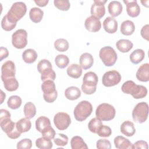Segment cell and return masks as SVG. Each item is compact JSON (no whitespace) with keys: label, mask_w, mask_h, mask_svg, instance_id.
Segmentation results:
<instances>
[{"label":"cell","mask_w":149,"mask_h":149,"mask_svg":"<svg viewBox=\"0 0 149 149\" xmlns=\"http://www.w3.org/2000/svg\"><path fill=\"white\" fill-rule=\"evenodd\" d=\"M123 93L130 94L135 99L144 98L147 94V89L142 85H137L132 80L125 81L121 87Z\"/></svg>","instance_id":"cell-1"},{"label":"cell","mask_w":149,"mask_h":149,"mask_svg":"<svg viewBox=\"0 0 149 149\" xmlns=\"http://www.w3.org/2000/svg\"><path fill=\"white\" fill-rule=\"evenodd\" d=\"M98 80V76L94 72H88L85 73L81 85L82 91L87 95L94 93L97 89Z\"/></svg>","instance_id":"cell-2"},{"label":"cell","mask_w":149,"mask_h":149,"mask_svg":"<svg viewBox=\"0 0 149 149\" xmlns=\"http://www.w3.org/2000/svg\"><path fill=\"white\" fill-rule=\"evenodd\" d=\"M27 11L26 4L23 2H16L12 4L10 9L6 15L8 19L15 23L22 19Z\"/></svg>","instance_id":"cell-3"},{"label":"cell","mask_w":149,"mask_h":149,"mask_svg":"<svg viewBox=\"0 0 149 149\" xmlns=\"http://www.w3.org/2000/svg\"><path fill=\"white\" fill-rule=\"evenodd\" d=\"M93 106L88 101H81L74 109V116L76 120L82 122L86 120L92 113Z\"/></svg>","instance_id":"cell-4"},{"label":"cell","mask_w":149,"mask_h":149,"mask_svg":"<svg viewBox=\"0 0 149 149\" xmlns=\"http://www.w3.org/2000/svg\"><path fill=\"white\" fill-rule=\"evenodd\" d=\"M116 114L115 108L111 104L102 103L100 104L95 111L97 118L102 121H109L112 120Z\"/></svg>","instance_id":"cell-5"},{"label":"cell","mask_w":149,"mask_h":149,"mask_svg":"<svg viewBox=\"0 0 149 149\" xmlns=\"http://www.w3.org/2000/svg\"><path fill=\"white\" fill-rule=\"evenodd\" d=\"M41 90L43 92L44 99L47 102L52 103L56 100L58 93L54 80H47L43 81Z\"/></svg>","instance_id":"cell-6"},{"label":"cell","mask_w":149,"mask_h":149,"mask_svg":"<svg viewBox=\"0 0 149 149\" xmlns=\"http://www.w3.org/2000/svg\"><path fill=\"white\" fill-rule=\"evenodd\" d=\"M148 105L147 102H141L138 103L132 111V118L135 122L144 123L148 118Z\"/></svg>","instance_id":"cell-7"},{"label":"cell","mask_w":149,"mask_h":149,"mask_svg":"<svg viewBox=\"0 0 149 149\" xmlns=\"http://www.w3.org/2000/svg\"><path fill=\"white\" fill-rule=\"evenodd\" d=\"M99 56L103 63L106 66H113L117 60V54L114 49L110 46L104 47L101 48Z\"/></svg>","instance_id":"cell-8"},{"label":"cell","mask_w":149,"mask_h":149,"mask_svg":"<svg viewBox=\"0 0 149 149\" xmlns=\"http://www.w3.org/2000/svg\"><path fill=\"white\" fill-rule=\"evenodd\" d=\"M0 126L2 130L10 139H16L20 136L21 133L17 129L16 123L10 118L0 120Z\"/></svg>","instance_id":"cell-9"},{"label":"cell","mask_w":149,"mask_h":149,"mask_svg":"<svg viewBox=\"0 0 149 149\" xmlns=\"http://www.w3.org/2000/svg\"><path fill=\"white\" fill-rule=\"evenodd\" d=\"M27 33L24 29H19L14 32L12 36V43L17 49L24 48L27 44Z\"/></svg>","instance_id":"cell-10"},{"label":"cell","mask_w":149,"mask_h":149,"mask_svg":"<svg viewBox=\"0 0 149 149\" xmlns=\"http://www.w3.org/2000/svg\"><path fill=\"white\" fill-rule=\"evenodd\" d=\"M121 75L116 70H110L105 72L102 78V82L105 87H112L118 84L121 80Z\"/></svg>","instance_id":"cell-11"},{"label":"cell","mask_w":149,"mask_h":149,"mask_svg":"<svg viewBox=\"0 0 149 149\" xmlns=\"http://www.w3.org/2000/svg\"><path fill=\"white\" fill-rule=\"evenodd\" d=\"M54 123L58 129L64 130L70 125L71 119L67 113L58 112L54 116Z\"/></svg>","instance_id":"cell-12"},{"label":"cell","mask_w":149,"mask_h":149,"mask_svg":"<svg viewBox=\"0 0 149 149\" xmlns=\"http://www.w3.org/2000/svg\"><path fill=\"white\" fill-rule=\"evenodd\" d=\"M106 2L107 0H94L91 7V16L98 19L102 18L105 13L104 4Z\"/></svg>","instance_id":"cell-13"},{"label":"cell","mask_w":149,"mask_h":149,"mask_svg":"<svg viewBox=\"0 0 149 149\" xmlns=\"http://www.w3.org/2000/svg\"><path fill=\"white\" fill-rule=\"evenodd\" d=\"M15 65L12 61H7L3 63L1 67V79L4 80L15 76Z\"/></svg>","instance_id":"cell-14"},{"label":"cell","mask_w":149,"mask_h":149,"mask_svg":"<svg viewBox=\"0 0 149 149\" xmlns=\"http://www.w3.org/2000/svg\"><path fill=\"white\" fill-rule=\"evenodd\" d=\"M84 26L86 30L91 32H97L101 27V23L100 19L94 17H88L84 22Z\"/></svg>","instance_id":"cell-15"},{"label":"cell","mask_w":149,"mask_h":149,"mask_svg":"<svg viewBox=\"0 0 149 149\" xmlns=\"http://www.w3.org/2000/svg\"><path fill=\"white\" fill-rule=\"evenodd\" d=\"M123 2L126 5V11L129 16L136 17L139 15L140 13V8L137 2V1L124 0Z\"/></svg>","instance_id":"cell-16"},{"label":"cell","mask_w":149,"mask_h":149,"mask_svg":"<svg viewBox=\"0 0 149 149\" xmlns=\"http://www.w3.org/2000/svg\"><path fill=\"white\" fill-rule=\"evenodd\" d=\"M136 78L138 80L147 82L149 80V64L148 63L141 65L136 72Z\"/></svg>","instance_id":"cell-17"},{"label":"cell","mask_w":149,"mask_h":149,"mask_svg":"<svg viewBox=\"0 0 149 149\" xmlns=\"http://www.w3.org/2000/svg\"><path fill=\"white\" fill-rule=\"evenodd\" d=\"M103 27L105 31L109 34H113L118 30V22L115 19L109 16L104 20Z\"/></svg>","instance_id":"cell-18"},{"label":"cell","mask_w":149,"mask_h":149,"mask_svg":"<svg viewBox=\"0 0 149 149\" xmlns=\"http://www.w3.org/2000/svg\"><path fill=\"white\" fill-rule=\"evenodd\" d=\"M114 144L118 149H133V144L122 136H118L114 139Z\"/></svg>","instance_id":"cell-19"},{"label":"cell","mask_w":149,"mask_h":149,"mask_svg":"<svg viewBox=\"0 0 149 149\" xmlns=\"http://www.w3.org/2000/svg\"><path fill=\"white\" fill-rule=\"evenodd\" d=\"M51 126L50 120L46 116H40L36 120V129L41 133L49 128Z\"/></svg>","instance_id":"cell-20"},{"label":"cell","mask_w":149,"mask_h":149,"mask_svg":"<svg viewBox=\"0 0 149 149\" xmlns=\"http://www.w3.org/2000/svg\"><path fill=\"white\" fill-rule=\"evenodd\" d=\"M80 65L84 70L90 69L93 65L94 59L91 54L85 52L81 55L79 59Z\"/></svg>","instance_id":"cell-21"},{"label":"cell","mask_w":149,"mask_h":149,"mask_svg":"<svg viewBox=\"0 0 149 149\" xmlns=\"http://www.w3.org/2000/svg\"><path fill=\"white\" fill-rule=\"evenodd\" d=\"M120 130L123 134L127 137L133 136L136 132L133 123L129 120H126L122 123L120 127Z\"/></svg>","instance_id":"cell-22"},{"label":"cell","mask_w":149,"mask_h":149,"mask_svg":"<svg viewBox=\"0 0 149 149\" xmlns=\"http://www.w3.org/2000/svg\"><path fill=\"white\" fill-rule=\"evenodd\" d=\"M108 9L109 14L112 16L116 17L122 13L123 7L119 1H112L108 4Z\"/></svg>","instance_id":"cell-23"},{"label":"cell","mask_w":149,"mask_h":149,"mask_svg":"<svg viewBox=\"0 0 149 149\" xmlns=\"http://www.w3.org/2000/svg\"><path fill=\"white\" fill-rule=\"evenodd\" d=\"M120 30L122 34L125 36H130L135 30V26L132 21L126 20L122 23Z\"/></svg>","instance_id":"cell-24"},{"label":"cell","mask_w":149,"mask_h":149,"mask_svg":"<svg viewBox=\"0 0 149 149\" xmlns=\"http://www.w3.org/2000/svg\"><path fill=\"white\" fill-rule=\"evenodd\" d=\"M65 95L67 99L73 101L78 99L80 97L81 91L78 87L70 86L65 90Z\"/></svg>","instance_id":"cell-25"},{"label":"cell","mask_w":149,"mask_h":149,"mask_svg":"<svg viewBox=\"0 0 149 149\" xmlns=\"http://www.w3.org/2000/svg\"><path fill=\"white\" fill-rule=\"evenodd\" d=\"M133 46L132 42L127 39H120L116 43L117 49L123 53L129 52L133 48Z\"/></svg>","instance_id":"cell-26"},{"label":"cell","mask_w":149,"mask_h":149,"mask_svg":"<svg viewBox=\"0 0 149 149\" xmlns=\"http://www.w3.org/2000/svg\"><path fill=\"white\" fill-rule=\"evenodd\" d=\"M67 74L70 77L74 79L79 78L82 74V68L80 65L73 63L69 66L67 69Z\"/></svg>","instance_id":"cell-27"},{"label":"cell","mask_w":149,"mask_h":149,"mask_svg":"<svg viewBox=\"0 0 149 149\" xmlns=\"http://www.w3.org/2000/svg\"><path fill=\"white\" fill-rule=\"evenodd\" d=\"M37 53L33 49H27L22 54V58L24 62L27 63H32L36 61L37 58Z\"/></svg>","instance_id":"cell-28"},{"label":"cell","mask_w":149,"mask_h":149,"mask_svg":"<svg viewBox=\"0 0 149 149\" xmlns=\"http://www.w3.org/2000/svg\"><path fill=\"white\" fill-rule=\"evenodd\" d=\"M16 128L21 133L27 132L31 129V123L29 119L27 118H23L19 120L16 123Z\"/></svg>","instance_id":"cell-29"},{"label":"cell","mask_w":149,"mask_h":149,"mask_svg":"<svg viewBox=\"0 0 149 149\" xmlns=\"http://www.w3.org/2000/svg\"><path fill=\"white\" fill-rule=\"evenodd\" d=\"M44 12L40 8L34 7L31 8L29 12V16L30 20L36 23H39L42 19Z\"/></svg>","instance_id":"cell-30"},{"label":"cell","mask_w":149,"mask_h":149,"mask_svg":"<svg viewBox=\"0 0 149 149\" xmlns=\"http://www.w3.org/2000/svg\"><path fill=\"white\" fill-rule=\"evenodd\" d=\"M145 56V52L141 49L134 50L130 55V60L133 64H138L141 62Z\"/></svg>","instance_id":"cell-31"},{"label":"cell","mask_w":149,"mask_h":149,"mask_svg":"<svg viewBox=\"0 0 149 149\" xmlns=\"http://www.w3.org/2000/svg\"><path fill=\"white\" fill-rule=\"evenodd\" d=\"M70 146L72 149H87L88 147L83 139L78 136H74L70 140Z\"/></svg>","instance_id":"cell-32"},{"label":"cell","mask_w":149,"mask_h":149,"mask_svg":"<svg viewBox=\"0 0 149 149\" xmlns=\"http://www.w3.org/2000/svg\"><path fill=\"white\" fill-rule=\"evenodd\" d=\"M5 88L9 91H16L19 87V83L15 77L8 78L3 81Z\"/></svg>","instance_id":"cell-33"},{"label":"cell","mask_w":149,"mask_h":149,"mask_svg":"<svg viewBox=\"0 0 149 149\" xmlns=\"http://www.w3.org/2000/svg\"><path fill=\"white\" fill-rule=\"evenodd\" d=\"M24 114L28 119L33 118L36 114V108L35 105L31 102H27L23 108Z\"/></svg>","instance_id":"cell-34"},{"label":"cell","mask_w":149,"mask_h":149,"mask_svg":"<svg viewBox=\"0 0 149 149\" xmlns=\"http://www.w3.org/2000/svg\"><path fill=\"white\" fill-rule=\"evenodd\" d=\"M36 146L40 149H50L52 147L53 144L50 139L42 137L36 140Z\"/></svg>","instance_id":"cell-35"},{"label":"cell","mask_w":149,"mask_h":149,"mask_svg":"<svg viewBox=\"0 0 149 149\" xmlns=\"http://www.w3.org/2000/svg\"><path fill=\"white\" fill-rule=\"evenodd\" d=\"M7 104L10 109H18L22 105V99L18 95L10 96L7 101Z\"/></svg>","instance_id":"cell-36"},{"label":"cell","mask_w":149,"mask_h":149,"mask_svg":"<svg viewBox=\"0 0 149 149\" xmlns=\"http://www.w3.org/2000/svg\"><path fill=\"white\" fill-rule=\"evenodd\" d=\"M68 41L64 38L57 39L54 42V47L59 52H65L69 48Z\"/></svg>","instance_id":"cell-37"},{"label":"cell","mask_w":149,"mask_h":149,"mask_svg":"<svg viewBox=\"0 0 149 149\" xmlns=\"http://www.w3.org/2000/svg\"><path fill=\"white\" fill-rule=\"evenodd\" d=\"M55 62L56 65L58 68L61 69H63L68 65L69 63V59L65 55L59 54L55 57Z\"/></svg>","instance_id":"cell-38"},{"label":"cell","mask_w":149,"mask_h":149,"mask_svg":"<svg viewBox=\"0 0 149 149\" xmlns=\"http://www.w3.org/2000/svg\"><path fill=\"white\" fill-rule=\"evenodd\" d=\"M102 125V123L100 119L97 118H94L90 120L88 124V128L91 132L97 134L98 130Z\"/></svg>","instance_id":"cell-39"},{"label":"cell","mask_w":149,"mask_h":149,"mask_svg":"<svg viewBox=\"0 0 149 149\" xmlns=\"http://www.w3.org/2000/svg\"><path fill=\"white\" fill-rule=\"evenodd\" d=\"M54 141L56 146H65L68 143V137L64 134L58 133L55 134V137L54 138Z\"/></svg>","instance_id":"cell-40"},{"label":"cell","mask_w":149,"mask_h":149,"mask_svg":"<svg viewBox=\"0 0 149 149\" xmlns=\"http://www.w3.org/2000/svg\"><path fill=\"white\" fill-rule=\"evenodd\" d=\"M16 26V23L10 22L6 15L4 16L1 20V27L5 31H9L12 30Z\"/></svg>","instance_id":"cell-41"},{"label":"cell","mask_w":149,"mask_h":149,"mask_svg":"<svg viewBox=\"0 0 149 149\" xmlns=\"http://www.w3.org/2000/svg\"><path fill=\"white\" fill-rule=\"evenodd\" d=\"M41 74V79L42 81L47 80H54L56 79V74L52 68L47 69L43 71Z\"/></svg>","instance_id":"cell-42"},{"label":"cell","mask_w":149,"mask_h":149,"mask_svg":"<svg viewBox=\"0 0 149 149\" xmlns=\"http://www.w3.org/2000/svg\"><path fill=\"white\" fill-rule=\"evenodd\" d=\"M54 5L58 9L63 11H67L69 9L70 4L68 0H55Z\"/></svg>","instance_id":"cell-43"},{"label":"cell","mask_w":149,"mask_h":149,"mask_svg":"<svg viewBox=\"0 0 149 149\" xmlns=\"http://www.w3.org/2000/svg\"><path fill=\"white\" fill-rule=\"evenodd\" d=\"M50 68H52V64L48 60L45 59H41L37 64V70L40 73Z\"/></svg>","instance_id":"cell-44"},{"label":"cell","mask_w":149,"mask_h":149,"mask_svg":"<svg viewBox=\"0 0 149 149\" xmlns=\"http://www.w3.org/2000/svg\"><path fill=\"white\" fill-rule=\"evenodd\" d=\"M97 134L100 137H108L111 135L112 130L109 126L102 125L101 127L99 128V129L98 130Z\"/></svg>","instance_id":"cell-45"},{"label":"cell","mask_w":149,"mask_h":149,"mask_svg":"<svg viewBox=\"0 0 149 149\" xmlns=\"http://www.w3.org/2000/svg\"><path fill=\"white\" fill-rule=\"evenodd\" d=\"M32 147V141L29 139H24L17 144V149H30Z\"/></svg>","instance_id":"cell-46"},{"label":"cell","mask_w":149,"mask_h":149,"mask_svg":"<svg viewBox=\"0 0 149 149\" xmlns=\"http://www.w3.org/2000/svg\"><path fill=\"white\" fill-rule=\"evenodd\" d=\"M96 147L98 149H110L111 144L107 139H99L96 143Z\"/></svg>","instance_id":"cell-47"},{"label":"cell","mask_w":149,"mask_h":149,"mask_svg":"<svg viewBox=\"0 0 149 149\" xmlns=\"http://www.w3.org/2000/svg\"><path fill=\"white\" fill-rule=\"evenodd\" d=\"M41 134L42 137L51 140V139H54L56 133L54 129L52 127V126H51L49 128H48V129H47L46 130L41 133Z\"/></svg>","instance_id":"cell-48"},{"label":"cell","mask_w":149,"mask_h":149,"mask_svg":"<svg viewBox=\"0 0 149 149\" xmlns=\"http://www.w3.org/2000/svg\"><path fill=\"white\" fill-rule=\"evenodd\" d=\"M133 148L137 149V148H148V144L146 141L143 140H139L137 141L133 144Z\"/></svg>","instance_id":"cell-49"},{"label":"cell","mask_w":149,"mask_h":149,"mask_svg":"<svg viewBox=\"0 0 149 149\" xmlns=\"http://www.w3.org/2000/svg\"><path fill=\"white\" fill-rule=\"evenodd\" d=\"M148 28L149 25L148 24H146L142 27L140 31L141 36H142V37L147 41H148Z\"/></svg>","instance_id":"cell-50"},{"label":"cell","mask_w":149,"mask_h":149,"mask_svg":"<svg viewBox=\"0 0 149 149\" xmlns=\"http://www.w3.org/2000/svg\"><path fill=\"white\" fill-rule=\"evenodd\" d=\"M9 55V51L8 49L5 47H1L0 48V56H1V61H2L4 58H6Z\"/></svg>","instance_id":"cell-51"},{"label":"cell","mask_w":149,"mask_h":149,"mask_svg":"<svg viewBox=\"0 0 149 149\" xmlns=\"http://www.w3.org/2000/svg\"><path fill=\"white\" fill-rule=\"evenodd\" d=\"M10 113L8 110L5 109H1L0 110V120L7 118H10Z\"/></svg>","instance_id":"cell-52"},{"label":"cell","mask_w":149,"mask_h":149,"mask_svg":"<svg viewBox=\"0 0 149 149\" xmlns=\"http://www.w3.org/2000/svg\"><path fill=\"white\" fill-rule=\"evenodd\" d=\"M34 2L37 4V5L43 7L47 5V4L48 3V0H40V1H34Z\"/></svg>","instance_id":"cell-53"},{"label":"cell","mask_w":149,"mask_h":149,"mask_svg":"<svg viewBox=\"0 0 149 149\" xmlns=\"http://www.w3.org/2000/svg\"><path fill=\"white\" fill-rule=\"evenodd\" d=\"M5 97H6V95L2 91V90H1V104H2L3 103V101L4 100V99H5Z\"/></svg>","instance_id":"cell-54"}]
</instances>
